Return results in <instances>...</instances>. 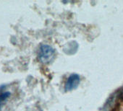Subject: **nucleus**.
<instances>
[{"label":"nucleus","mask_w":123,"mask_h":111,"mask_svg":"<svg viewBox=\"0 0 123 111\" xmlns=\"http://www.w3.org/2000/svg\"><path fill=\"white\" fill-rule=\"evenodd\" d=\"M55 56L54 49L47 44H42L38 52V59L42 64L50 63Z\"/></svg>","instance_id":"f257e3e1"},{"label":"nucleus","mask_w":123,"mask_h":111,"mask_svg":"<svg viewBox=\"0 0 123 111\" xmlns=\"http://www.w3.org/2000/svg\"><path fill=\"white\" fill-rule=\"evenodd\" d=\"M80 82V76L77 74H71L67 79L65 83V90L66 91H72L75 89H76L79 84Z\"/></svg>","instance_id":"f03ea898"},{"label":"nucleus","mask_w":123,"mask_h":111,"mask_svg":"<svg viewBox=\"0 0 123 111\" xmlns=\"http://www.w3.org/2000/svg\"><path fill=\"white\" fill-rule=\"evenodd\" d=\"M10 95L11 93L9 91H0V109L3 107Z\"/></svg>","instance_id":"7ed1b4c3"}]
</instances>
